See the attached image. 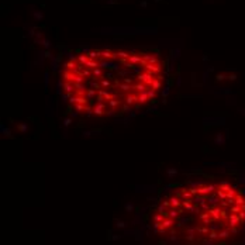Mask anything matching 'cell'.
Returning <instances> with one entry per match:
<instances>
[{"instance_id": "7a4b0ae2", "label": "cell", "mask_w": 245, "mask_h": 245, "mask_svg": "<svg viewBox=\"0 0 245 245\" xmlns=\"http://www.w3.org/2000/svg\"><path fill=\"white\" fill-rule=\"evenodd\" d=\"M186 216L196 217V224L185 231L186 241L200 237L203 245H214L238 234L245 225V196L227 182L179 189L158 207L154 221Z\"/></svg>"}, {"instance_id": "6da1fadb", "label": "cell", "mask_w": 245, "mask_h": 245, "mask_svg": "<svg viewBox=\"0 0 245 245\" xmlns=\"http://www.w3.org/2000/svg\"><path fill=\"white\" fill-rule=\"evenodd\" d=\"M165 64L155 52L92 50L66 62L61 87L71 107L94 117L125 114L154 101L162 90Z\"/></svg>"}]
</instances>
